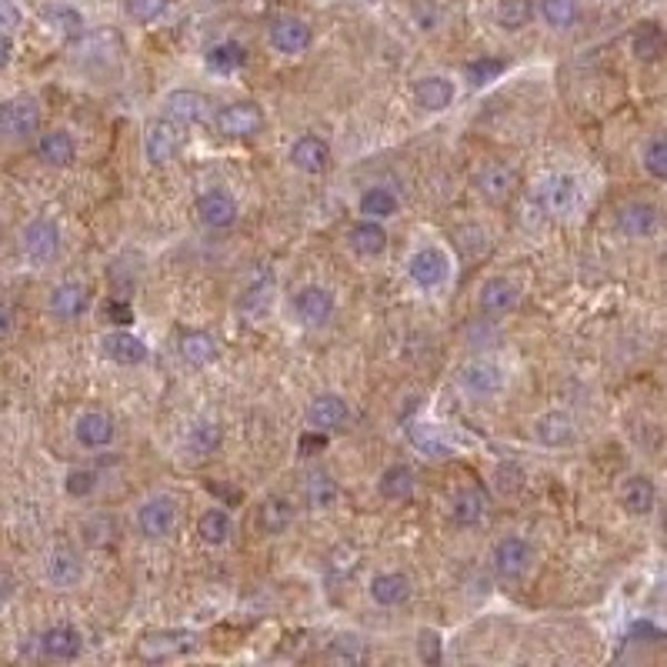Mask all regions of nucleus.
<instances>
[{"label": "nucleus", "instance_id": "f257e3e1", "mask_svg": "<svg viewBox=\"0 0 667 667\" xmlns=\"http://www.w3.org/2000/svg\"><path fill=\"white\" fill-rule=\"evenodd\" d=\"M184 147V124L174 121V117H161V121H154L151 127H147L144 134V154L147 161H151L154 167H164L171 164L177 154H181Z\"/></svg>", "mask_w": 667, "mask_h": 667}, {"label": "nucleus", "instance_id": "f03ea898", "mask_svg": "<svg viewBox=\"0 0 667 667\" xmlns=\"http://www.w3.org/2000/svg\"><path fill=\"white\" fill-rule=\"evenodd\" d=\"M531 561H534V547L524 541V537H504V541H497L494 554H491V564L494 571L504 577V581H521V577L531 571Z\"/></svg>", "mask_w": 667, "mask_h": 667}, {"label": "nucleus", "instance_id": "7ed1b4c3", "mask_svg": "<svg viewBox=\"0 0 667 667\" xmlns=\"http://www.w3.org/2000/svg\"><path fill=\"white\" fill-rule=\"evenodd\" d=\"M21 247H24V254L31 257V261L47 264V261H54L57 251H61V231H57L54 221H47V217H37V221H31L24 227Z\"/></svg>", "mask_w": 667, "mask_h": 667}, {"label": "nucleus", "instance_id": "20e7f679", "mask_svg": "<svg viewBox=\"0 0 667 667\" xmlns=\"http://www.w3.org/2000/svg\"><path fill=\"white\" fill-rule=\"evenodd\" d=\"M217 131L224 137H254L261 134L264 127V111L251 101H237V104H227L221 114H217Z\"/></svg>", "mask_w": 667, "mask_h": 667}, {"label": "nucleus", "instance_id": "39448f33", "mask_svg": "<svg viewBox=\"0 0 667 667\" xmlns=\"http://www.w3.org/2000/svg\"><path fill=\"white\" fill-rule=\"evenodd\" d=\"M41 127V111L31 97H14L0 104V134L4 137H31Z\"/></svg>", "mask_w": 667, "mask_h": 667}, {"label": "nucleus", "instance_id": "423d86ee", "mask_svg": "<svg viewBox=\"0 0 667 667\" xmlns=\"http://www.w3.org/2000/svg\"><path fill=\"white\" fill-rule=\"evenodd\" d=\"M447 271H451V261H447V254L441 247H421L411 261H407V274H411V281L417 287H441L447 281Z\"/></svg>", "mask_w": 667, "mask_h": 667}, {"label": "nucleus", "instance_id": "0eeeda50", "mask_svg": "<svg viewBox=\"0 0 667 667\" xmlns=\"http://www.w3.org/2000/svg\"><path fill=\"white\" fill-rule=\"evenodd\" d=\"M294 314H297V321L307 327H321L331 321V314H334V294L317 284L301 287V291L294 294Z\"/></svg>", "mask_w": 667, "mask_h": 667}, {"label": "nucleus", "instance_id": "6e6552de", "mask_svg": "<svg viewBox=\"0 0 667 667\" xmlns=\"http://www.w3.org/2000/svg\"><path fill=\"white\" fill-rule=\"evenodd\" d=\"M194 644H197V634L191 631H154L141 637L137 651H141V657H147V661H164V657L187 654Z\"/></svg>", "mask_w": 667, "mask_h": 667}, {"label": "nucleus", "instance_id": "1a4fd4ad", "mask_svg": "<svg viewBox=\"0 0 667 667\" xmlns=\"http://www.w3.org/2000/svg\"><path fill=\"white\" fill-rule=\"evenodd\" d=\"M457 384H461L467 394L487 397L504 387V371L494 361H467L461 371H457Z\"/></svg>", "mask_w": 667, "mask_h": 667}, {"label": "nucleus", "instance_id": "9d476101", "mask_svg": "<svg viewBox=\"0 0 667 667\" xmlns=\"http://www.w3.org/2000/svg\"><path fill=\"white\" fill-rule=\"evenodd\" d=\"M177 524V504L174 497H151L141 511H137V527H141L144 537H167L171 534V527Z\"/></svg>", "mask_w": 667, "mask_h": 667}, {"label": "nucleus", "instance_id": "9b49d317", "mask_svg": "<svg viewBox=\"0 0 667 667\" xmlns=\"http://www.w3.org/2000/svg\"><path fill=\"white\" fill-rule=\"evenodd\" d=\"M657 227H661V214H657V207L644 204V201L624 204L621 211H617V231H621L624 237H631V241L651 237Z\"/></svg>", "mask_w": 667, "mask_h": 667}, {"label": "nucleus", "instance_id": "f8f14e48", "mask_svg": "<svg viewBox=\"0 0 667 667\" xmlns=\"http://www.w3.org/2000/svg\"><path fill=\"white\" fill-rule=\"evenodd\" d=\"M514 184H517V174L507 164H487L474 177L477 194H481L487 204H504L507 197L514 194Z\"/></svg>", "mask_w": 667, "mask_h": 667}, {"label": "nucleus", "instance_id": "ddd939ff", "mask_svg": "<svg viewBox=\"0 0 667 667\" xmlns=\"http://www.w3.org/2000/svg\"><path fill=\"white\" fill-rule=\"evenodd\" d=\"M311 24L301 21V17H277L271 24V44L274 51L281 54H301L311 47Z\"/></svg>", "mask_w": 667, "mask_h": 667}, {"label": "nucleus", "instance_id": "4468645a", "mask_svg": "<svg viewBox=\"0 0 667 667\" xmlns=\"http://www.w3.org/2000/svg\"><path fill=\"white\" fill-rule=\"evenodd\" d=\"M197 217H201V224L221 231L237 221V201L227 191H207L197 197Z\"/></svg>", "mask_w": 667, "mask_h": 667}, {"label": "nucleus", "instance_id": "2eb2a0df", "mask_svg": "<svg viewBox=\"0 0 667 667\" xmlns=\"http://www.w3.org/2000/svg\"><path fill=\"white\" fill-rule=\"evenodd\" d=\"M74 437H77V444L87 447V451L107 447V444L114 441V421H111V414H104V411H87V414H81V417H77V424H74Z\"/></svg>", "mask_w": 667, "mask_h": 667}, {"label": "nucleus", "instance_id": "dca6fc26", "mask_svg": "<svg viewBox=\"0 0 667 667\" xmlns=\"http://www.w3.org/2000/svg\"><path fill=\"white\" fill-rule=\"evenodd\" d=\"M167 117H174V121L181 124H204L207 117H211V101L201 94V91H174L167 94Z\"/></svg>", "mask_w": 667, "mask_h": 667}, {"label": "nucleus", "instance_id": "f3484780", "mask_svg": "<svg viewBox=\"0 0 667 667\" xmlns=\"http://www.w3.org/2000/svg\"><path fill=\"white\" fill-rule=\"evenodd\" d=\"M291 164L304 174H321L327 164H331V147L327 141H321L317 134H304L297 137L291 147Z\"/></svg>", "mask_w": 667, "mask_h": 667}, {"label": "nucleus", "instance_id": "a211bd4d", "mask_svg": "<svg viewBox=\"0 0 667 667\" xmlns=\"http://www.w3.org/2000/svg\"><path fill=\"white\" fill-rule=\"evenodd\" d=\"M351 411H347V401L341 394H317L311 407H307V421L317 431H334V427H341Z\"/></svg>", "mask_w": 667, "mask_h": 667}, {"label": "nucleus", "instance_id": "6ab92c4d", "mask_svg": "<svg viewBox=\"0 0 667 667\" xmlns=\"http://www.w3.org/2000/svg\"><path fill=\"white\" fill-rule=\"evenodd\" d=\"M81 647H84L81 634L71 624H54L41 634V651L47 657H54V661H74L81 654Z\"/></svg>", "mask_w": 667, "mask_h": 667}, {"label": "nucleus", "instance_id": "aec40b11", "mask_svg": "<svg viewBox=\"0 0 667 667\" xmlns=\"http://www.w3.org/2000/svg\"><path fill=\"white\" fill-rule=\"evenodd\" d=\"M517 297H521V291H517L514 281H507V277H491V281H484L481 287V297H477V307H481L484 314H507L511 307L517 304Z\"/></svg>", "mask_w": 667, "mask_h": 667}, {"label": "nucleus", "instance_id": "412c9836", "mask_svg": "<svg viewBox=\"0 0 667 667\" xmlns=\"http://www.w3.org/2000/svg\"><path fill=\"white\" fill-rule=\"evenodd\" d=\"M654 501H657V487H654L651 477L634 474V477H627V481L621 484V504H624L627 514H634V517L651 514Z\"/></svg>", "mask_w": 667, "mask_h": 667}, {"label": "nucleus", "instance_id": "4be33fe9", "mask_svg": "<svg viewBox=\"0 0 667 667\" xmlns=\"http://www.w3.org/2000/svg\"><path fill=\"white\" fill-rule=\"evenodd\" d=\"M104 354L111 357L114 364H124V367H134V364H144L147 361V344L141 341V337L127 334V331H114L107 334L104 341Z\"/></svg>", "mask_w": 667, "mask_h": 667}, {"label": "nucleus", "instance_id": "5701e85b", "mask_svg": "<svg viewBox=\"0 0 667 667\" xmlns=\"http://www.w3.org/2000/svg\"><path fill=\"white\" fill-rule=\"evenodd\" d=\"M414 101L417 107H424V111H447L454 101V84L441 74L421 77V81L414 84Z\"/></svg>", "mask_w": 667, "mask_h": 667}, {"label": "nucleus", "instance_id": "b1692460", "mask_svg": "<svg viewBox=\"0 0 667 667\" xmlns=\"http://www.w3.org/2000/svg\"><path fill=\"white\" fill-rule=\"evenodd\" d=\"M631 51L637 54V61H657L667 54V31L657 21L637 24L631 34Z\"/></svg>", "mask_w": 667, "mask_h": 667}, {"label": "nucleus", "instance_id": "393cba45", "mask_svg": "<svg viewBox=\"0 0 667 667\" xmlns=\"http://www.w3.org/2000/svg\"><path fill=\"white\" fill-rule=\"evenodd\" d=\"M484 514H487V497H484L481 487H461V491L454 494V501H451L454 524L474 527V524L484 521Z\"/></svg>", "mask_w": 667, "mask_h": 667}, {"label": "nucleus", "instance_id": "a878e982", "mask_svg": "<svg viewBox=\"0 0 667 667\" xmlns=\"http://www.w3.org/2000/svg\"><path fill=\"white\" fill-rule=\"evenodd\" d=\"M534 437L547 447H564L574 441V421L564 411H547L534 421Z\"/></svg>", "mask_w": 667, "mask_h": 667}, {"label": "nucleus", "instance_id": "bb28decb", "mask_svg": "<svg viewBox=\"0 0 667 667\" xmlns=\"http://www.w3.org/2000/svg\"><path fill=\"white\" fill-rule=\"evenodd\" d=\"M47 577H51L54 587H77L84 577V561L71 547H61V551H54L51 561H47Z\"/></svg>", "mask_w": 667, "mask_h": 667}, {"label": "nucleus", "instance_id": "cd10ccee", "mask_svg": "<svg viewBox=\"0 0 667 667\" xmlns=\"http://www.w3.org/2000/svg\"><path fill=\"white\" fill-rule=\"evenodd\" d=\"M347 244H351L354 254H361V257H381L387 247V231L367 217V221L354 224L351 231H347Z\"/></svg>", "mask_w": 667, "mask_h": 667}, {"label": "nucleus", "instance_id": "c85d7f7f", "mask_svg": "<svg viewBox=\"0 0 667 667\" xmlns=\"http://www.w3.org/2000/svg\"><path fill=\"white\" fill-rule=\"evenodd\" d=\"M37 157L51 167H67V164H74L77 144L67 131H47L41 141H37Z\"/></svg>", "mask_w": 667, "mask_h": 667}, {"label": "nucleus", "instance_id": "c756f323", "mask_svg": "<svg viewBox=\"0 0 667 667\" xmlns=\"http://www.w3.org/2000/svg\"><path fill=\"white\" fill-rule=\"evenodd\" d=\"M47 307H51V314L61 317V321H74V317H81L87 311V287H81V284L54 287Z\"/></svg>", "mask_w": 667, "mask_h": 667}, {"label": "nucleus", "instance_id": "7c9ffc66", "mask_svg": "<svg viewBox=\"0 0 667 667\" xmlns=\"http://www.w3.org/2000/svg\"><path fill=\"white\" fill-rule=\"evenodd\" d=\"M177 351L191 367H207L217 361V341L207 331H184L177 341Z\"/></svg>", "mask_w": 667, "mask_h": 667}, {"label": "nucleus", "instance_id": "2f4dec72", "mask_svg": "<svg viewBox=\"0 0 667 667\" xmlns=\"http://www.w3.org/2000/svg\"><path fill=\"white\" fill-rule=\"evenodd\" d=\"M407 594H411V581H407L404 574H377L371 581V597L374 604L381 607H397L407 601Z\"/></svg>", "mask_w": 667, "mask_h": 667}, {"label": "nucleus", "instance_id": "473e14b6", "mask_svg": "<svg viewBox=\"0 0 667 667\" xmlns=\"http://www.w3.org/2000/svg\"><path fill=\"white\" fill-rule=\"evenodd\" d=\"M294 521V507L291 501H284V497H271V501L261 504V511H257V527H261L264 534H284L287 527Z\"/></svg>", "mask_w": 667, "mask_h": 667}, {"label": "nucleus", "instance_id": "72a5a7b5", "mask_svg": "<svg viewBox=\"0 0 667 667\" xmlns=\"http://www.w3.org/2000/svg\"><path fill=\"white\" fill-rule=\"evenodd\" d=\"M377 487H381V494L387 501H407V497L414 494V471L407 464H391L381 474Z\"/></svg>", "mask_w": 667, "mask_h": 667}, {"label": "nucleus", "instance_id": "f704fd0d", "mask_svg": "<svg viewBox=\"0 0 667 667\" xmlns=\"http://www.w3.org/2000/svg\"><path fill=\"white\" fill-rule=\"evenodd\" d=\"M221 441H224L221 424H214V421H197V424L191 427V434H187V451L197 454V457H211V454L217 451V447H221Z\"/></svg>", "mask_w": 667, "mask_h": 667}, {"label": "nucleus", "instance_id": "c9c22d12", "mask_svg": "<svg viewBox=\"0 0 667 667\" xmlns=\"http://www.w3.org/2000/svg\"><path fill=\"white\" fill-rule=\"evenodd\" d=\"M44 21L51 24L57 34L71 37V41L84 34V17H81V11H74L71 4H51V7H44Z\"/></svg>", "mask_w": 667, "mask_h": 667}, {"label": "nucleus", "instance_id": "e433bc0d", "mask_svg": "<svg viewBox=\"0 0 667 667\" xmlns=\"http://www.w3.org/2000/svg\"><path fill=\"white\" fill-rule=\"evenodd\" d=\"M577 181L571 174H557L551 184H547V207H551L554 214H571L574 204H577Z\"/></svg>", "mask_w": 667, "mask_h": 667}, {"label": "nucleus", "instance_id": "4c0bfd02", "mask_svg": "<svg viewBox=\"0 0 667 667\" xmlns=\"http://www.w3.org/2000/svg\"><path fill=\"white\" fill-rule=\"evenodd\" d=\"M234 524H231V514L221 511V507H211V511L201 514V521H197V534H201L204 544H224L227 537H231Z\"/></svg>", "mask_w": 667, "mask_h": 667}, {"label": "nucleus", "instance_id": "58836bf2", "mask_svg": "<svg viewBox=\"0 0 667 667\" xmlns=\"http://www.w3.org/2000/svg\"><path fill=\"white\" fill-rule=\"evenodd\" d=\"M407 434H411V444H414L421 454L437 457V461H447V457H451V444H447L444 437L434 431V427L414 424V427H407Z\"/></svg>", "mask_w": 667, "mask_h": 667}, {"label": "nucleus", "instance_id": "ea45409f", "mask_svg": "<svg viewBox=\"0 0 667 667\" xmlns=\"http://www.w3.org/2000/svg\"><path fill=\"white\" fill-rule=\"evenodd\" d=\"M361 214H367L371 221L394 217L397 214V194L387 191V187H371V191L361 194Z\"/></svg>", "mask_w": 667, "mask_h": 667}, {"label": "nucleus", "instance_id": "a19ab883", "mask_svg": "<svg viewBox=\"0 0 667 667\" xmlns=\"http://www.w3.org/2000/svg\"><path fill=\"white\" fill-rule=\"evenodd\" d=\"M244 61H247V51L234 41L214 44L211 51H207V67H211V71H221V74L237 71V67H244Z\"/></svg>", "mask_w": 667, "mask_h": 667}, {"label": "nucleus", "instance_id": "79ce46f5", "mask_svg": "<svg viewBox=\"0 0 667 667\" xmlns=\"http://www.w3.org/2000/svg\"><path fill=\"white\" fill-rule=\"evenodd\" d=\"M534 17V0H501L497 4V24L504 31H521Z\"/></svg>", "mask_w": 667, "mask_h": 667}, {"label": "nucleus", "instance_id": "37998d69", "mask_svg": "<svg viewBox=\"0 0 667 667\" xmlns=\"http://www.w3.org/2000/svg\"><path fill=\"white\" fill-rule=\"evenodd\" d=\"M334 501H337V484L331 474L314 471L307 477V504L317 507V511H324V507H334Z\"/></svg>", "mask_w": 667, "mask_h": 667}, {"label": "nucleus", "instance_id": "c03bdc74", "mask_svg": "<svg viewBox=\"0 0 667 667\" xmlns=\"http://www.w3.org/2000/svg\"><path fill=\"white\" fill-rule=\"evenodd\" d=\"M541 17L554 31H567L577 21V0H541Z\"/></svg>", "mask_w": 667, "mask_h": 667}, {"label": "nucleus", "instance_id": "a18cd8bd", "mask_svg": "<svg viewBox=\"0 0 667 667\" xmlns=\"http://www.w3.org/2000/svg\"><path fill=\"white\" fill-rule=\"evenodd\" d=\"M501 74H504V61H497V57H477V61L464 67V77L471 87H487Z\"/></svg>", "mask_w": 667, "mask_h": 667}, {"label": "nucleus", "instance_id": "49530a36", "mask_svg": "<svg viewBox=\"0 0 667 667\" xmlns=\"http://www.w3.org/2000/svg\"><path fill=\"white\" fill-rule=\"evenodd\" d=\"M644 171L657 177V181H667V134L651 137L644 147Z\"/></svg>", "mask_w": 667, "mask_h": 667}, {"label": "nucleus", "instance_id": "de8ad7c7", "mask_svg": "<svg viewBox=\"0 0 667 667\" xmlns=\"http://www.w3.org/2000/svg\"><path fill=\"white\" fill-rule=\"evenodd\" d=\"M167 7H171V0H127V14L137 24H154Z\"/></svg>", "mask_w": 667, "mask_h": 667}, {"label": "nucleus", "instance_id": "09e8293b", "mask_svg": "<svg viewBox=\"0 0 667 667\" xmlns=\"http://www.w3.org/2000/svg\"><path fill=\"white\" fill-rule=\"evenodd\" d=\"M494 487H497L501 494H507V497L517 494V491L524 487V471H521V467H517L514 461H504V464L494 471Z\"/></svg>", "mask_w": 667, "mask_h": 667}, {"label": "nucleus", "instance_id": "8fccbe9b", "mask_svg": "<svg viewBox=\"0 0 667 667\" xmlns=\"http://www.w3.org/2000/svg\"><path fill=\"white\" fill-rule=\"evenodd\" d=\"M94 487H97V474L87 471V467H74V471L67 474V481H64V491L71 494V497L94 494Z\"/></svg>", "mask_w": 667, "mask_h": 667}, {"label": "nucleus", "instance_id": "3c124183", "mask_svg": "<svg viewBox=\"0 0 667 667\" xmlns=\"http://www.w3.org/2000/svg\"><path fill=\"white\" fill-rule=\"evenodd\" d=\"M334 657H341L344 664H361V661H364L361 637H351V634L337 637V641H334Z\"/></svg>", "mask_w": 667, "mask_h": 667}, {"label": "nucleus", "instance_id": "603ef678", "mask_svg": "<svg viewBox=\"0 0 667 667\" xmlns=\"http://www.w3.org/2000/svg\"><path fill=\"white\" fill-rule=\"evenodd\" d=\"M417 651H421L424 664H437L441 661V634L431 631V627H424V631L417 634Z\"/></svg>", "mask_w": 667, "mask_h": 667}, {"label": "nucleus", "instance_id": "864d4df0", "mask_svg": "<svg viewBox=\"0 0 667 667\" xmlns=\"http://www.w3.org/2000/svg\"><path fill=\"white\" fill-rule=\"evenodd\" d=\"M327 447V431H304L301 434V441H297V454L301 457H314V454H321Z\"/></svg>", "mask_w": 667, "mask_h": 667}, {"label": "nucleus", "instance_id": "5fc2aeb1", "mask_svg": "<svg viewBox=\"0 0 667 667\" xmlns=\"http://www.w3.org/2000/svg\"><path fill=\"white\" fill-rule=\"evenodd\" d=\"M21 27V7L14 0H0V31L14 34Z\"/></svg>", "mask_w": 667, "mask_h": 667}, {"label": "nucleus", "instance_id": "6e6d98bb", "mask_svg": "<svg viewBox=\"0 0 667 667\" xmlns=\"http://www.w3.org/2000/svg\"><path fill=\"white\" fill-rule=\"evenodd\" d=\"M104 314H107V321H111V324H121V327L134 324V311H131V304H124V301H107Z\"/></svg>", "mask_w": 667, "mask_h": 667}, {"label": "nucleus", "instance_id": "4d7b16f0", "mask_svg": "<svg viewBox=\"0 0 667 667\" xmlns=\"http://www.w3.org/2000/svg\"><path fill=\"white\" fill-rule=\"evenodd\" d=\"M11 54H14V44H11V34L0 31V67L11 64Z\"/></svg>", "mask_w": 667, "mask_h": 667}, {"label": "nucleus", "instance_id": "13d9d810", "mask_svg": "<svg viewBox=\"0 0 667 667\" xmlns=\"http://www.w3.org/2000/svg\"><path fill=\"white\" fill-rule=\"evenodd\" d=\"M7 327H11V307L0 301V331H7Z\"/></svg>", "mask_w": 667, "mask_h": 667}]
</instances>
